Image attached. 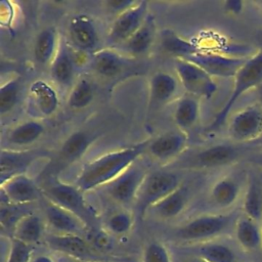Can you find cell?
I'll return each instance as SVG.
<instances>
[{
  "instance_id": "26",
  "label": "cell",
  "mask_w": 262,
  "mask_h": 262,
  "mask_svg": "<svg viewBox=\"0 0 262 262\" xmlns=\"http://www.w3.org/2000/svg\"><path fill=\"white\" fill-rule=\"evenodd\" d=\"M234 232L238 244L246 251L262 249V224L243 214L234 224Z\"/></svg>"
},
{
  "instance_id": "20",
  "label": "cell",
  "mask_w": 262,
  "mask_h": 262,
  "mask_svg": "<svg viewBox=\"0 0 262 262\" xmlns=\"http://www.w3.org/2000/svg\"><path fill=\"white\" fill-rule=\"evenodd\" d=\"M127 66V58L114 48L97 49L89 58L91 71L104 79H113L119 76Z\"/></svg>"
},
{
  "instance_id": "44",
  "label": "cell",
  "mask_w": 262,
  "mask_h": 262,
  "mask_svg": "<svg viewBox=\"0 0 262 262\" xmlns=\"http://www.w3.org/2000/svg\"><path fill=\"white\" fill-rule=\"evenodd\" d=\"M187 262H207V261H205V260H203V259H201L200 257H198V258H194V259H191V260H189V261H187Z\"/></svg>"
},
{
  "instance_id": "42",
  "label": "cell",
  "mask_w": 262,
  "mask_h": 262,
  "mask_svg": "<svg viewBox=\"0 0 262 262\" xmlns=\"http://www.w3.org/2000/svg\"><path fill=\"white\" fill-rule=\"evenodd\" d=\"M245 2L244 1H238V0H229L223 2V8L224 10L232 15H237L239 14L243 9H244Z\"/></svg>"
},
{
  "instance_id": "34",
  "label": "cell",
  "mask_w": 262,
  "mask_h": 262,
  "mask_svg": "<svg viewBox=\"0 0 262 262\" xmlns=\"http://www.w3.org/2000/svg\"><path fill=\"white\" fill-rule=\"evenodd\" d=\"M198 256L207 262H235L233 251L224 244L212 241L202 243L196 250Z\"/></svg>"
},
{
  "instance_id": "35",
  "label": "cell",
  "mask_w": 262,
  "mask_h": 262,
  "mask_svg": "<svg viewBox=\"0 0 262 262\" xmlns=\"http://www.w3.org/2000/svg\"><path fill=\"white\" fill-rule=\"evenodd\" d=\"M23 87V79L19 76L7 80L0 89V112L4 116L10 113L17 104Z\"/></svg>"
},
{
  "instance_id": "16",
  "label": "cell",
  "mask_w": 262,
  "mask_h": 262,
  "mask_svg": "<svg viewBox=\"0 0 262 262\" xmlns=\"http://www.w3.org/2000/svg\"><path fill=\"white\" fill-rule=\"evenodd\" d=\"M1 193L6 203L15 206H25L43 196L42 189L26 174L9 178L1 183Z\"/></svg>"
},
{
  "instance_id": "2",
  "label": "cell",
  "mask_w": 262,
  "mask_h": 262,
  "mask_svg": "<svg viewBox=\"0 0 262 262\" xmlns=\"http://www.w3.org/2000/svg\"><path fill=\"white\" fill-rule=\"evenodd\" d=\"M248 144L235 142L216 143L187 152L171 162L174 169L203 170L220 168L234 164L246 158L250 152Z\"/></svg>"
},
{
  "instance_id": "36",
  "label": "cell",
  "mask_w": 262,
  "mask_h": 262,
  "mask_svg": "<svg viewBox=\"0 0 262 262\" xmlns=\"http://www.w3.org/2000/svg\"><path fill=\"white\" fill-rule=\"evenodd\" d=\"M106 229L110 233L115 235H122L127 233L133 225V215L129 211H117L108 216L105 222Z\"/></svg>"
},
{
  "instance_id": "45",
  "label": "cell",
  "mask_w": 262,
  "mask_h": 262,
  "mask_svg": "<svg viewBox=\"0 0 262 262\" xmlns=\"http://www.w3.org/2000/svg\"><path fill=\"white\" fill-rule=\"evenodd\" d=\"M253 4L256 5L258 8H260L262 10V0L261 1H255V2H253Z\"/></svg>"
},
{
  "instance_id": "7",
  "label": "cell",
  "mask_w": 262,
  "mask_h": 262,
  "mask_svg": "<svg viewBox=\"0 0 262 262\" xmlns=\"http://www.w3.org/2000/svg\"><path fill=\"white\" fill-rule=\"evenodd\" d=\"M232 142L249 144L262 137V103L254 102L236 112L228 124Z\"/></svg>"
},
{
  "instance_id": "15",
  "label": "cell",
  "mask_w": 262,
  "mask_h": 262,
  "mask_svg": "<svg viewBox=\"0 0 262 262\" xmlns=\"http://www.w3.org/2000/svg\"><path fill=\"white\" fill-rule=\"evenodd\" d=\"M59 98L55 89L43 80L35 81L28 92V112L31 116L47 118L58 108Z\"/></svg>"
},
{
  "instance_id": "6",
  "label": "cell",
  "mask_w": 262,
  "mask_h": 262,
  "mask_svg": "<svg viewBox=\"0 0 262 262\" xmlns=\"http://www.w3.org/2000/svg\"><path fill=\"white\" fill-rule=\"evenodd\" d=\"M180 185V177L175 172H148L135 201L137 211L140 215H144L152 206L158 204Z\"/></svg>"
},
{
  "instance_id": "40",
  "label": "cell",
  "mask_w": 262,
  "mask_h": 262,
  "mask_svg": "<svg viewBox=\"0 0 262 262\" xmlns=\"http://www.w3.org/2000/svg\"><path fill=\"white\" fill-rule=\"evenodd\" d=\"M136 2L137 1L134 0H106L104 2V5L111 12L119 15L120 13L132 7Z\"/></svg>"
},
{
  "instance_id": "29",
  "label": "cell",
  "mask_w": 262,
  "mask_h": 262,
  "mask_svg": "<svg viewBox=\"0 0 262 262\" xmlns=\"http://www.w3.org/2000/svg\"><path fill=\"white\" fill-rule=\"evenodd\" d=\"M44 132L45 127L41 122L38 120H28L10 128L5 140L13 146H28L36 142Z\"/></svg>"
},
{
  "instance_id": "23",
  "label": "cell",
  "mask_w": 262,
  "mask_h": 262,
  "mask_svg": "<svg viewBox=\"0 0 262 262\" xmlns=\"http://www.w3.org/2000/svg\"><path fill=\"white\" fill-rule=\"evenodd\" d=\"M50 76L54 82L58 85L68 87L73 86L76 63L70 47L67 43L60 40L57 52L51 61L50 66Z\"/></svg>"
},
{
  "instance_id": "43",
  "label": "cell",
  "mask_w": 262,
  "mask_h": 262,
  "mask_svg": "<svg viewBox=\"0 0 262 262\" xmlns=\"http://www.w3.org/2000/svg\"><path fill=\"white\" fill-rule=\"evenodd\" d=\"M31 262H54V261L49 256L41 255V256H38V257L34 258Z\"/></svg>"
},
{
  "instance_id": "27",
  "label": "cell",
  "mask_w": 262,
  "mask_h": 262,
  "mask_svg": "<svg viewBox=\"0 0 262 262\" xmlns=\"http://www.w3.org/2000/svg\"><path fill=\"white\" fill-rule=\"evenodd\" d=\"M242 208L244 215L262 224V182L254 174L248 176Z\"/></svg>"
},
{
  "instance_id": "37",
  "label": "cell",
  "mask_w": 262,
  "mask_h": 262,
  "mask_svg": "<svg viewBox=\"0 0 262 262\" xmlns=\"http://www.w3.org/2000/svg\"><path fill=\"white\" fill-rule=\"evenodd\" d=\"M33 246L11 237L6 262H31Z\"/></svg>"
},
{
  "instance_id": "31",
  "label": "cell",
  "mask_w": 262,
  "mask_h": 262,
  "mask_svg": "<svg viewBox=\"0 0 262 262\" xmlns=\"http://www.w3.org/2000/svg\"><path fill=\"white\" fill-rule=\"evenodd\" d=\"M44 232V223L42 219L32 213L24 215L12 229V237L29 245L39 242Z\"/></svg>"
},
{
  "instance_id": "30",
  "label": "cell",
  "mask_w": 262,
  "mask_h": 262,
  "mask_svg": "<svg viewBox=\"0 0 262 262\" xmlns=\"http://www.w3.org/2000/svg\"><path fill=\"white\" fill-rule=\"evenodd\" d=\"M156 35V27L152 17L147 16L142 26L129 38L122 46L131 55H141L146 53L152 45Z\"/></svg>"
},
{
  "instance_id": "14",
  "label": "cell",
  "mask_w": 262,
  "mask_h": 262,
  "mask_svg": "<svg viewBox=\"0 0 262 262\" xmlns=\"http://www.w3.org/2000/svg\"><path fill=\"white\" fill-rule=\"evenodd\" d=\"M187 133L177 129L167 131L154 139H149L147 152L162 162H173L183 155L187 147Z\"/></svg>"
},
{
  "instance_id": "24",
  "label": "cell",
  "mask_w": 262,
  "mask_h": 262,
  "mask_svg": "<svg viewBox=\"0 0 262 262\" xmlns=\"http://www.w3.org/2000/svg\"><path fill=\"white\" fill-rule=\"evenodd\" d=\"M189 199L190 190L188 185L181 183L170 194L152 206L149 211L161 219H173L184 211Z\"/></svg>"
},
{
  "instance_id": "9",
  "label": "cell",
  "mask_w": 262,
  "mask_h": 262,
  "mask_svg": "<svg viewBox=\"0 0 262 262\" xmlns=\"http://www.w3.org/2000/svg\"><path fill=\"white\" fill-rule=\"evenodd\" d=\"M148 172L142 166L133 164L104 186L106 194L121 205L133 204Z\"/></svg>"
},
{
  "instance_id": "13",
  "label": "cell",
  "mask_w": 262,
  "mask_h": 262,
  "mask_svg": "<svg viewBox=\"0 0 262 262\" xmlns=\"http://www.w3.org/2000/svg\"><path fill=\"white\" fill-rule=\"evenodd\" d=\"M68 36L71 45L79 52L91 55L97 50L98 32L92 18L86 14H78L71 18Z\"/></svg>"
},
{
  "instance_id": "38",
  "label": "cell",
  "mask_w": 262,
  "mask_h": 262,
  "mask_svg": "<svg viewBox=\"0 0 262 262\" xmlns=\"http://www.w3.org/2000/svg\"><path fill=\"white\" fill-rule=\"evenodd\" d=\"M142 262H172L168 249L159 242H151L143 250Z\"/></svg>"
},
{
  "instance_id": "28",
  "label": "cell",
  "mask_w": 262,
  "mask_h": 262,
  "mask_svg": "<svg viewBox=\"0 0 262 262\" xmlns=\"http://www.w3.org/2000/svg\"><path fill=\"white\" fill-rule=\"evenodd\" d=\"M60 38L53 27L45 28L39 32L35 39L33 54L39 64L51 63L59 47Z\"/></svg>"
},
{
  "instance_id": "10",
  "label": "cell",
  "mask_w": 262,
  "mask_h": 262,
  "mask_svg": "<svg viewBox=\"0 0 262 262\" xmlns=\"http://www.w3.org/2000/svg\"><path fill=\"white\" fill-rule=\"evenodd\" d=\"M51 157V151L44 148L13 149L2 147L0 151V182L25 174L36 161Z\"/></svg>"
},
{
  "instance_id": "41",
  "label": "cell",
  "mask_w": 262,
  "mask_h": 262,
  "mask_svg": "<svg viewBox=\"0 0 262 262\" xmlns=\"http://www.w3.org/2000/svg\"><path fill=\"white\" fill-rule=\"evenodd\" d=\"M1 25L10 27L14 19V8L8 1H1Z\"/></svg>"
},
{
  "instance_id": "48",
  "label": "cell",
  "mask_w": 262,
  "mask_h": 262,
  "mask_svg": "<svg viewBox=\"0 0 262 262\" xmlns=\"http://www.w3.org/2000/svg\"><path fill=\"white\" fill-rule=\"evenodd\" d=\"M260 140H261V142H262V137H261V139H260Z\"/></svg>"
},
{
  "instance_id": "46",
  "label": "cell",
  "mask_w": 262,
  "mask_h": 262,
  "mask_svg": "<svg viewBox=\"0 0 262 262\" xmlns=\"http://www.w3.org/2000/svg\"><path fill=\"white\" fill-rule=\"evenodd\" d=\"M67 262H84V261H80V260H76V259H72V258H71V260H69V261H67Z\"/></svg>"
},
{
  "instance_id": "11",
  "label": "cell",
  "mask_w": 262,
  "mask_h": 262,
  "mask_svg": "<svg viewBox=\"0 0 262 262\" xmlns=\"http://www.w3.org/2000/svg\"><path fill=\"white\" fill-rule=\"evenodd\" d=\"M146 1H137L132 7L116 16L110 32L108 41L113 45H121L129 39L147 18Z\"/></svg>"
},
{
  "instance_id": "8",
  "label": "cell",
  "mask_w": 262,
  "mask_h": 262,
  "mask_svg": "<svg viewBox=\"0 0 262 262\" xmlns=\"http://www.w3.org/2000/svg\"><path fill=\"white\" fill-rule=\"evenodd\" d=\"M175 71L182 87L187 94L198 98H211L217 91L213 77L204 69L183 58H175Z\"/></svg>"
},
{
  "instance_id": "39",
  "label": "cell",
  "mask_w": 262,
  "mask_h": 262,
  "mask_svg": "<svg viewBox=\"0 0 262 262\" xmlns=\"http://www.w3.org/2000/svg\"><path fill=\"white\" fill-rule=\"evenodd\" d=\"M92 244L94 245L95 249H98L99 251H108L113 246L110 232L102 230L96 231L93 235Z\"/></svg>"
},
{
  "instance_id": "25",
  "label": "cell",
  "mask_w": 262,
  "mask_h": 262,
  "mask_svg": "<svg viewBox=\"0 0 262 262\" xmlns=\"http://www.w3.org/2000/svg\"><path fill=\"white\" fill-rule=\"evenodd\" d=\"M200 112V98L190 94L178 98L173 113V120L177 129L187 133L198 123Z\"/></svg>"
},
{
  "instance_id": "5",
  "label": "cell",
  "mask_w": 262,
  "mask_h": 262,
  "mask_svg": "<svg viewBox=\"0 0 262 262\" xmlns=\"http://www.w3.org/2000/svg\"><path fill=\"white\" fill-rule=\"evenodd\" d=\"M41 189L45 199L76 215L87 227L95 224L97 220L96 211L84 198V192L76 185L62 182L57 177H54L52 181Z\"/></svg>"
},
{
  "instance_id": "19",
  "label": "cell",
  "mask_w": 262,
  "mask_h": 262,
  "mask_svg": "<svg viewBox=\"0 0 262 262\" xmlns=\"http://www.w3.org/2000/svg\"><path fill=\"white\" fill-rule=\"evenodd\" d=\"M178 80L166 72L155 73L148 84L147 112L151 113L169 103L177 93Z\"/></svg>"
},
{
  "instance_id": "4",
  "label": "cell",
  "mask_w": 262,
  "mask_h": 262,
  "mask_svg": "<svg viewBox=\"0 0 262 262\" xmlns=\"http://www.w3.org/2000/svg\"><path fill=\"white\" fill-rule=\"evenodd\" d=\"M237 218L235 212L200 215L176 228L174 235L185 243L210 242L234 226Z\"/></svg>"
},
{
  "instance_id": "3",
  "label": "cell",
  "mask_w": 262,
  "mask_h": 262,
  "mask_svg": "<svg viewBox=\"0 0 262 262\" xmlns=\"http://www.w3.org/2000/svg\"><path fill=\"white\" fill-rule=\"evenodd\" d=\"M262 84V49L247 57L243 66L237 70L233 77V87L229 97L217 113L214 120L207 127L206 132L212 133L221 128L237 102V100L248 91Z\"/></svg>"
},
{
  "instance_id": "1",
  "label": "cell",
  "mask_w": 262,
  "mask_h": 262,
  "mask_svg": "<svg viewBox=\"0 0 262 262\" xmlns=\"http://www.w3.org/2000/svg\"><path fill=\"white\" fill-rule=\"evenodd\" d=\"M149 139L110 151L89 162L81 170L76 186L83 192L105 186L147 151Z\"/></svg>"
},
{
  "instance_id": "32",
  "label": "cell",
  "mask_w": 262,
  "mask_h": 262,
  "mask_svg": "<svg viewBox=\"0 0 262 262\" xmlns=\"http://www.w3.org/2000/svg\"><path fill=\"white\" fill-rule=\"evenodd\" d=\"M162 47L164 50L173 54L175 58H187L188 56L194 54L201 49L198 48L192 42L183 39L176 33L167 30L162 32Z\"/></svg>"
},
{
  "instance_id": "33",
  "label": "cell",
  "mask_w": 262,
  "mask_h": 262,
  "mask_svg": "<svg viewBox=\"0 0 262 262\" xmlns=\"http://www.w3.org/2000/svg\"><path fill=\"white\" fill-rule=\"evenodd\" d=\"M94 98V88L90 80L82 77L71 88L68 96V105L73 110H82L88 106Z\"/></svg>"
},
{
  "instance_id": "22",
  "label": "cell",
  "mask_w": 262,
  "mask_h": 262,
  "mask_svg": "<svg viewBox=\"0 0 262 262\" xmlns=\"http://www.w3.org/2000/svg\"><path fill=\"white\" fill-rule=\"evenodd\" d=\"M97 135L88 130H78L67 137L57 151V162L62 166L79 161L92 145Z\"/></svg>"
},
{
  "instance_id": "12",
  "label": "cell",
  "mask_w": 262,
  "mask_h": 262,
  "mask_svg": "<svg viewBox=\"0 0 262 262\" xmlns=\"http://www.w3.org/2000/svg\"><path fill=\"white\" fill-rule=\"evenodd\" d=\"M186 59L204 69L212 77H234L247 57L228 56L215 52L200 50Z\"/></svg>"
},
{
  "instance_id": "17",
  "label": "cell",
  "mask_w": 262,
  "mask_h": 262,
  "mask_svg": "<svg viewBox=\"0 0 262 262\" xmlns=\"http://www.w3.org/2000/svg\"><path fill=\"white\" fill-rule=\"evenodd\" d=\"M44 199V216L48 226L57 234L81 235L88 228L87 225L70 211Z\"/></svg>"
},
{
  "instance_id": "18",
  "label": "cell",
  "mask_w": 262,
  "mask_h": 262,
  "mask_svg": "<svg viewBox=\"0 0 262 262\" xmlns=\"http://www.w3.org/2000/svg\"><path fill=\"white\" fill-rule=\"evenodd\" d=\"M248 176L227 175L216 180L209 193L211 202L220 209H227L233 206L244 193Z\"/></svg>"
},
{
  "instance_id": "21",
  "label": "cell",
  "mask_w": 262,
  "mask_h": 262,
  "mask_svg": "<svg viewBox=\"0 0 262 262\" xmlns=\"http://www.w3.org/2000/svg\"><path fill=\"white\" fill-rule=\"evenodd\" d=\"M46 243L52 250L72 259L85 261L94 256L90 245L81 235L52 233L46 237Z\"/></svg>"
},
{
  "instance_id": "47",
  "label": "cell",
  "mask_w": 262,
  "mask_h": 262,
  "mask_svg": "<svg viewBox=\"0 0 262 262\" xmlns=\"http://www.w3.org/2000/svg\"><path fill=\"white\" fill-rule=\"evenodd\" d=\"M91 262H104V261H91Z\"/></svg>"
}]
</instances>
